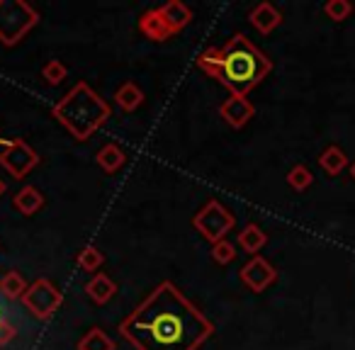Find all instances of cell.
Wrapping results in <instances>:
<instances>
[{
    "instance_id": "obj_25",
    "label": "cell",
    "mask_w": 355,
    "mask_h": 350,
    "mask_svg": "<svg viewBox=\"0 0 355 350\" xmlns=\"http://www.w3.org/2000/svg\"><path fill=\"white\" fill-rule=\"evenodd\" d=\"M234 258H236V248H234L232 241L222 238V241L212 243V261L214 263H219V265H227V263H232Z\"/></svg>"
},
{
    "instance_id": "obj_22",
    "label": "cell",
    "mask_w": 355,
    "mask_h": 350,
    "mask_svg": "<svg viewBox=\"0 0 355 350\" xmlns=\"http://www.w3.org/2000/svg\"><path fill=\"white\" fill-rule=\"evenodd\" d=\"M287 183H290L292 190H297V193H302V190H306L311 183H314V175H311V170L306 166H295L290 173H287Z\"/></svg>"
},
{
    "instance_id": "obj_21",
    "label": "cell",
    "mask_w": 355,
    "mask_h": 350,
    "mask_svg": "<svg viewBox=\"0 0 355 350\" xmlns=\"http://www.w3.org/2000/svg\"><path fill=\"white\" fill-rule=\"evenodd\" d=\"M76 263H78L80 270L93 272V275H98L100 265H103V263H105V256H103V251H100V248H95V246H85V248H80V253H78V258H76Z\"/></svg>"
},
{
    "instance_id": "obj_20",
    "label": "cell",
    "mask_w": 355,
    "mask_h": 350,
    "mask_svg": "<svg viewBox=\"0 0 355 350\" xmlns=\"http://www.w3.org/2000/svg\"><path fill=\"white\" fill-rule=\"evenodd\" d=\"M78 350H117V345L103 329H90L78 340Z\"/></svg>"
},
{
    "instance_id": "obj_27",
    "label": "cell",
    "mask_w": 355,
    "mask_h": 350,
    "mask_svg": "<svg viewBox=\"0 0 355 350\" xmlns=\"http://www.w3.org/2000/svg\"><path fill=\"white\" fill-rule=\"evenodd\" d=\"M6 190H8V185H6V180L0 178V198H3V195H6Z\"/></svg>"
},
{
    "instance_id": "obj_6",
    "label": "cell",
    "mask_w": 355,
    "mask_h": 350,
    "mask_svg": "<svg viewBox=\"0 0 355 350\" xmlns=\"http://www.w3.org/2000/svg\"><path fill=\"white\" fill-rule=\"evenodd\" d=\"M234 224H236L234 214L229 212L222 202H217V200H209V202L205 204V207L200 209V212L195 214V219H193V227L212 243L227 238V234L234 229Z\"/></svg>"
},
{
    "instance_id": "obj_24",
    "label": "cell",
    "mask_w": 355,
    "mask_h": 350,
    "mask_svg": "<svg viewBox=\"0 0 355 350\" xmlns=\"http://www.w3.org/2000/svg\"><path fill=\"white\" fill-rule=\"evenodd\" d=\"M324 12L329 20L334 22H343L350 17V12H353V6H350L348 0H329L324 6Z\"/></svg>"
},
{
    "instance_id": "obj_16",
    "label": "cell",
    "mask_w": 355,
    "mask_h": 350,
    "mask_svg": "<svg viewBox=\"0 0 355 350\" xmlns=\"http://www.w3.org/2000/svg\"><path fill=\"white\" fill-rule=\"evenodd\" d=\"M114 103H117L119 107L124 110V112H134L137 107H141V103H144V90L139 88L137 83L127 80V83L119 85L117 93H114Z\"/></svg>"
},
{
    "instance_id": "obj_15",
    "label": "cell",
    "mask_w": 355,
    "mask_h": 350,
    "mask_svg": "<svg viewBox=\"0 0 355 350\" xmlns=\"http://www.w3.org/2000/svg\"><path fill=\"white\" fill-rule=\"evenodd\" d=\"M95 163H98L105 173H117L119 168L127 163V153H124V148L119 146V143L110 141L95 153Z\"/></svg>"
},
{
    "instance_id": "obj_14",
    "label": "cell",
    "mask_w": 355,
    "mask_h": 350,
    "mask_svg": "<svg viewBox=\"0 0 355 350\" xmlns=\"http://www.w3.org/2000/svg\"><path fill=\"white\" fill-rule=\"evenodd\" d=\"M114 292H117V285H114L112 277L105 275V272L93 275L88 280V285H85V295H88L90 301H95V304H107L114 297Z\"/></svg>"
},
{
    "instance_id": "obj_28",
    "label": "cell",
    "mask_w": 355,
    "mask_h": 350,
    "mask_svg": "<svg viewBox=\"0 0 355 350\" xmlns=\"http://www.w3.org/2000/svg\"><path fill=\"white\" fill-rule=\"evenodd\" d=\"M12 141V139H6V137H0V146H3V148H6L8 146V143H10Z\"/></svg>"
},
{
    "instance_id": "obj_5",
    "label": "cell",
    "mask_w": 355,
    "mask_h": 350,
    "mask_svg": "<svg viewBox=\"0 0 355 350\" xmlns=\"http://www.w3.org/2000/svg\"><path fill=\"white\" fill-rule=\"evenodd\" d=\"M22 304H25V309L30 311L37 321H46L59 311L61 304H64V292L51 280L40 277V280H35L27 287V292L22 295Z\"/></svg>"
},
{
    "instance_id": "obj_11",
    "label": "cell",
    "mask_w": 355,
    "mask_h": 350,
    "mask_svg": "<svg viewBox=\"0 0 355 350\" xmlns=\"http://www.w3.org/2000/svg\"><path fill=\"white\" fill-rule=\"evenodd\" d=\"M248 20H251V25L256 27L261 35H270L275 27H280L282 15L272 3H258V6L248 12Z\"/></svg>"
},
{
    "instance_id": "obj_7",
    "label": "cell",
    "mask_w": 355,
    "mask_h": 350,
    "mask_svg": "<svg viewBox=\"0 0 355 350\" xmlns=\"http://www.w3.org/2000/svg\"><path fill=\"white\" fill-rule=\"evenodd\" d=\"M0 166L6 168L15 180L27 178V173L32 168L40 166V156L37 151L22 139H12L6 148H0Z\"/></svg>"
},
{
    "instance_id": "obj_23",
    "label": "cell",
    "mask_w": 355,
    "mask_h": 350,
    "mask_svg": "<svg viewBox=\"0 0 355 350\" xmlns=\"http://www.w3.org/2000/svg\"><path fill=\"white\" fill-rule=\"evenodd\" d=\"M66 76H69V71H66V66L61 64L59 59H51V61H46V64L42 66V78H44L49 85L64 83Z\"/></svg>"
},
{
    "instance_id": "obj_19",
    "label": "cell",
    "mask_w": 355,
    "mask_h": 350,
    "mask_svg": "<svg viewBox=\"0 0 355 350\" xmlns=\"http://www.w3.org/2000/svg\"><path fill=\"white\" fill-rule=\"evenodd\" d=\"M27 287L30 285H27L25 277H22L17 270H10L0 277V295L6 297V299H22V295L27 292Z\"/></svg>"
},
{
    "instance_id": "obj_29",
    "label": "cell",
    "mask_w": 355,
    "mask_h": 350,
    "mask_svg": "<svg viewBox=\"0 0 355 350\" xmlns=\"http://www.w3.org/2000/svg\"><path fill=\"white\" fill-rule=\"evenodd\" d=\"M350 178H353V180H355V161H353V163H350Z\"/></svg>"
},
{
    "instance_id": "obj_13",
    "label": "cell",
    "mask_w": 355,
    "mask_h": 350,
    "mask_svg": "<svg viewBox=\"0 0 355 350\" xmlns=\"http://www.w3.org/2000/svg\"><path fill=\"white\" fill-rule=\"evenodd\" d=\"M12 207H15L22 217H35V214L44 207V195H42L35 185H25V188L12 198Z\"/></svg>"
},
{
    "instance_id": "obj_18",
    "label": "cell",
    "mask_w": 355,
    "mask_h": 350,
    "mask_svg": "<svg viewBox=\"0 0 355 350\" xmlns=\"http://www.w3.org/2000/svg\"><path fill=\"white\" fill-rule=\"evenodd\" d=\"M319 166H321V170L329 173V175H338V173L348 166V156H345V151L340 146H329L321 151Z\"/></svg>"
},
{
    "instance_id": "obj_3",
    "label": "cell",
    "mask_w": 355,
    "mask_h": 350,
    "mask_svg": "<svg viewBox=\"0 0 355 350\" xmlns=\"http://www.w3.org/2000/svg\"><path fill=\"white\" fill-rule=\"evenodd\" d=\"M54 117L78 141H88L110 119V105L85 80H80L54 105Z\"/></svg>"
},
{
    "instance_id": "obj_26",
    "label": "cell",
    "mask_w": 355,
    "mask_h": 350,
    "mask_svg": "<svg viewBox=\"0 0 355 350\" xmlns=\"http://www.w3.org/2000/svg\"><path fill=\"white\" fill-rule=\"evenodd\" d=\"M17 335V326L10 324V321H0V348H6V345H10L12 340H15Z\"/></svg>"
},
{
    "instance_id": "obj_12",
    "label": "cell",
    "mask_w": 355,
    "mask_h": 350,
    "mask_svg": "<svg viewBox=\"0 0 355 350\" xmlns=\"http://www.w3.org/2000/svg\"><path fill=\"white\" fill-rule=\"evenodd\" d=\"M137 27H139V32H141V35L146 37V40H151V42H163V40H168V37L173 35V32L168 30L166 22H163V17H161V12H158V8L141 12V17H139V22H137Z\"/></svg>"
},
{
    "instance_id": "obj_10",
    "label": "cell",
    "mask_w": 355,
    "mask_h": 350,
    "mask_svg": "<svg viewBox=\"0 0 355 350\" xmlns=\"http://www.w3.org/2000/svg\"><path fill=\"white\" fill-rule=\"evenodd\" d=\"M158 12H161L163 22H166L168 30H171L173 35L185 30V27L193 22V10H190L185 3H180V0H168L166 6L158 8Z\"/></svg>"
},
{
    "instance_id": "obj_2",
    "label": "cell",
    "mask_w": 355,
    "mask_h": 350,
    "mask_svg": "<svg viewBox=\"0 0 355 350\" xmlns=\"http://www.w3.org/2000/svg\"><path fill=\"white\" fill-rule=\"evenodd\" d=\"M198 66L232 95H248L272 71L270 59L243 35H234L224 46L205 49L198 56Z\"/></svg>"
},
{
    "instance_id": "obj_17",
    "label": "cell",
    "mask_w": 355,
    "mask_h": 350,
    "mask_svg": "<svg viewBox=\"0 0 355 350\" xmlns=\"http://www.w3.org/2000/svg\"><path fill=\"white\" fill-rule=\"evenodd\" d=\"M266 243H268V234L263 231L258 224H246L243 231L239 234V246H241L246 253H253V256H256Z\"/></svg>"
},
{
    "instance_id": "obj_9",
    "label": "cell",
    "mask_w": 355,
    "mask_h": 350,
    "mask_svg": "<svg viewBox=\"0 0 355 350\" xmlns=\"http://www.w3.org/2000/svg\"><path fill=\"white\" fill-rule=\"evenodd\" d=\"M219 114H222V119L232 129H241L251 122V117L256 114V107H253V103L246 95H229V98L219 105Z\"/></svg>"
},
{
    "instance_id": "obj_1",
    "label": "cell",
    "mask_w": 355,
    "mask_h": 350,
    "mask_svg": "<svg viewBox=\"0 0 355 350\" xmlns=\"http://www.w3.org/2000/svg\"><path fill=\"white\" fill-rule=\"evenodd\" d=\"M214 333V326L171 280H163L148 297L119 321V335L137 350H198Z\"/></svg>"
},
{
    "instance_id": "obj_4",
    "label": "cell",
    "mask_w": 355,
    "mask_h": 350,
    "mask_svg": "<svg viewBox=\"0 0 355 350\" xmlns=\"http://www.w3.org/2000/svg\"><path fill=\"white\" fill-rule=\"evenodd\" d=\"M40 22V12L25 0H0V44L12 46Z\"/></svg>"
},
{
    "instance_id": "obj_8",
    "label": "cell",
    "mask_w": 355,
    "mask_h": 350,
    "mask_svg": "<svg viewBox=\"0 0 355 350\" xmlns=\"http://www.w3.org/2000/svg\"><path fill=\"white\" fill-rule=\"evenodd\" d=\"M239 277H241V282L251 292H266L268 287L277 280V270L263 256H253L251 261L241 268Z\"/></svg>"
}]
</instances>
